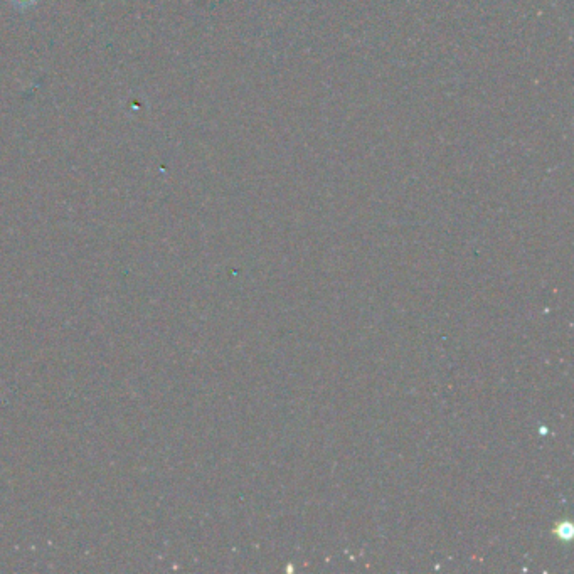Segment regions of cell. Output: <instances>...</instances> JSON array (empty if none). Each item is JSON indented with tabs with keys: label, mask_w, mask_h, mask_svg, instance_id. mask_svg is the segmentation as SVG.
Instances as JSON below:
<instances>
[]
</instances>
